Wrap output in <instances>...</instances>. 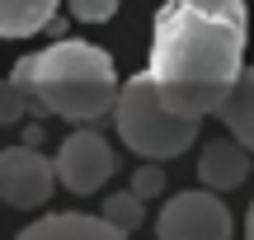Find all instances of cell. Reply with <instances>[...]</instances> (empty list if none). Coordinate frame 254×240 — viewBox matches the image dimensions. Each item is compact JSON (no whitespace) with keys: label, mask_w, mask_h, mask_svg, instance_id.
<instances>
[{"label":"cell","mask_w":254,"mask_h":240,"mask_svg":"<svg viewBox=\"0 0 254 240\" xmlns=\"http://www.w3.org/2000/svg\"><path fill=\"white\" fill-rule=\"evenodd\" d=\"M113 165H118L113 146L94 127H80V132H71V137L62 141V151H57V160H52V175L62 179L71 193L90 198V193L104 188V179L113 175Z\"/></svg>","instance_id":"obj_5"},{"label":"cell","mask_w":254,"mask_h":240,"mask_svg":"<svg viewBox=\"0 0 254 240\" xmlns=\"http://www.w3.org/2000/svg\"><path fill=\"white\" fill-rule=\"evenodd\" d=\"M71 5L75 19H85V24H104V19L118 14V0H66Z\"/></svg>","instance_id":"obj_13"},{"label":"cell","mask_w":254,"mask_h":240,"mask_svg":"<svg viewBox=\"0 0 254 240\" xmlns=\"http://www.w3.org/2000/svg\"><path fill=\"white\" fill-rule=\"evenodd\" d=\"M160 188H165V175H160V165H141V170L132 175V193L141 198V203H146V198H155Z\"/></svg>","instance_id":"obj_14"},{"label":"cell","mask_w":254,"mask_h":240,"mask_svg":"<svg viewBox=\"0 0 254 240\" xmlns=\"http://www.w3.org/2000/svg\"><path fill=\"white\" fill-rule=\"evenodd\" d=\"M245 240H254V203H250V217H245Z\"/></svg>","instance_id":"obj_15"},{"label":"cell","mask_w":254,"mask_h":240,"mask_svg":"<svg viewBox=\"0 0 254 240\" xmlns=\"http://www.w3.org/2000/svg\"><path fill=\"white\" fill-rule=\"evenodd\" d=\"M155 240H231V212L212 188L174 193L155 222Z\"/></svg>","instance_id":"obj_4"},{"label":"cell","mask_w":254,"mask_h":240,"mask_svg":"<svg viewBox=\"0 0 254 240\" xmlns=\"http://www.w3.org/2000/svg\"><path fill=\"white\" fill-rule=\"evenodd\" d=\"M217 118L226 122V132L254 156V66H240V75L231 85V94L221 99Z\"/></svg>","instance_id":"obj_9"},{"label":"cell","mask_w":254,"mask_h":240,"mask_svg":"<svg viewBox=\"0 0 254 240\" xmlns=\"http://www.w3.org/2000/svg\"><path fill=\"white\" fill-rule=\"evenodd\" d=\"M24 113H28L24 90L9 85V80H0V127H5V122H24Z\"/></svg>","instance_id":"obj_12"},{"label":"cell","mask_w":254,"mask_h":240,"mask_svg":"<svg viewBox=\"0 0 254 240\" xmlns=\"http://www.w3.org/2000/svg\"><path fill=\"white\" fill-rule=\"evenodd\" d=\"M113 122H118V137L127 151H136L141 160H174L198 141L202 118H189V113H174L170 104L155 94L151 75H132V80L118 85L113 94Z\"/></svg>","instance_id":"obj_3"},{"label":"cell","mask_w":254,"mask_h":240,"mask_svg":"<svg viewBox=\"0 0 254 240\" xmlns=\"http://www.w3.org/2000/svg\"><path fill=\"white\" fill-rule=\"evenodd\" d=\"M9 85H19L28 109L43 118H66V122H99L113 109L118 94V71L113 57L94 43L62 38L47 52H33L9 71Z\"/></svg>","instance_id":"obj_2"},{"label":"cell","mask_w":254,"mask_h":240,"mask_svg":"<svg viewBox=\"0 0 254 240\" xmlns=\"http://www.w3.org/2000/svg\"><path fill=\"white\" fill-rule=\"evenodd\" d=\"M99 217H104L109 226H118L123 236H132L136 226L146 222V212H141V198H136V193H113L109 203H104V212H99Z\"/></svg>","instance_id":"obj_11"},{"label":"cell","mask_w":254,"mask_h":240,"mask_svg":"<svg viewBox=\"0 0 254 240\" xmlns=\"http://www.w3.org/2000/svg\"><path fill=\"white\" fill-rule=\"evenodd\" d=\"M57 14V0H0V38H28L47 28Z\"/></svg>","instance_id":"obj_10"},{"label":"cell","mask_w":254,"mask_h":240,"mask_svg":"<svg viewBox=\"0 0 254 240\" xmlns=\"http://www.w3.org/2000/svg\"><path fill=\"white\" fill-rule=\"evenodd\" d=\"M57 175L52 160L38 146H5L0 151V203L19 207V212H33L52 198Z\"/></svg>","instance_id":"obj_6"},{"label":"cell","mask_w":254,"mask_h":240,"mask_svg":"<svg viewBox=\"0 0 254 240\" xmlns=\"http://www.w3.org/2000/svg\"><path fill=\"white\" fill-rule=\"evenodd\" d=\"M250 151L240 146L236 137H217V141H207L202 146V156H198V179L212 188V193H226V188H240L250 179Z\"/></svg>","instance_id":"obj_7"},{"label":"cell","mask_w":254,"mask_h":240,"mask_svg":"<svg viewBox=\"0 0 254 240\" xmlns=\"http://www.w3.org/2000/svg\"><path fill=\"white\" fill-rule=\"evenodd\" d=\"M14 240H127L118 226H109L104 217H85V212H52L38 217L33 226H24Z\"/></svg>","instance_id":"obj_8"},{"label":"cell","mask_w":254,"mask_h":240,"mask_svg":"<svg viewBox=\"0 0 254 240\" xmlns=\"http://www.w3.org/2000/svg\"><path fill=\"white\" fill-rule=\"evenodd\" d=\"M245 0H165L151 24L146 61L155 94L189 118L217 113L245 66Z\"/></svg>","instance_id":"obj_1"}]
</instances>
